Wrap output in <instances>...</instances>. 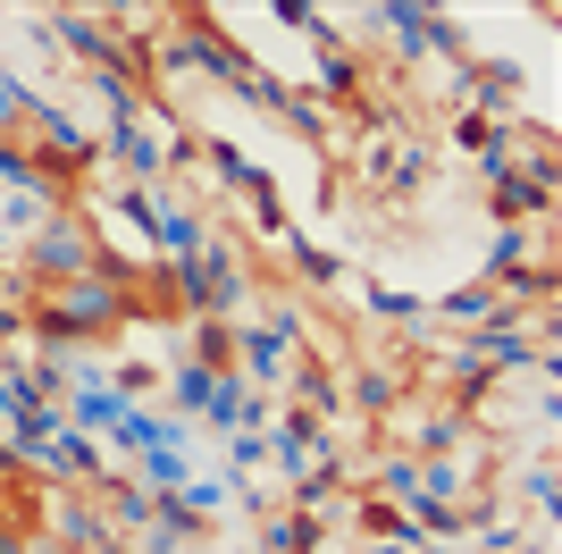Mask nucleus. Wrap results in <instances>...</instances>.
I'll list each match as a JSON object with an SVG mask.
<instances>
[{"instance_id": "nucleus-1", "label": "nucleus", "mask_w": 562, "mask_h": 554, "mask_svg": "<svg viewBox=\"0 0 562 554\" xmlns=\"http://www.w3.org/2000/svg\"><path fill=\"white\" fill-rule=\"evenodd\" d=\"M68 235V210H50V228H43V244H59ZM85 261H68V253H34V277H76Z\"/></svg>"}]
</instances>
